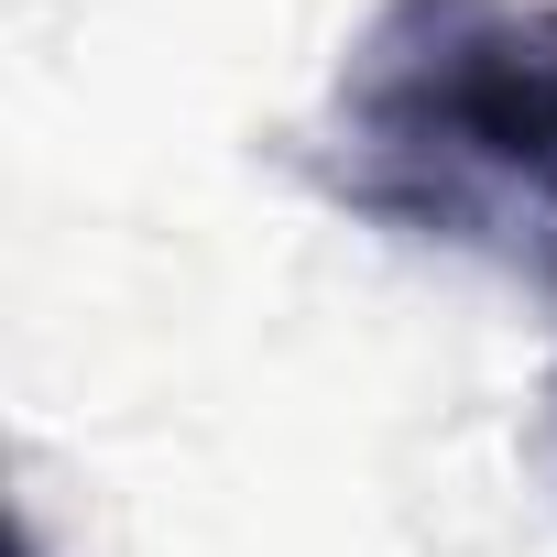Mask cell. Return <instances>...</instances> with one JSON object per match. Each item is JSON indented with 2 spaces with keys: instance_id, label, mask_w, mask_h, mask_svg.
<instances>
[{
  "instance_id": "6da1fadb",
  "label": "cell",
  "mask_w": 557,
  "mask_h": 557,
  "mask_svg": "<svg viewBox=\"0 0 557 557\" xmlns=\"http://www.w3.org/2000/svg\"><path fill=\"white\" fill-rule=\"evenodd\" d=\"M329 186L557 296V0H383L329 88Z\"/></svg>"
}]
</instances>
